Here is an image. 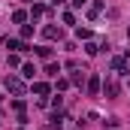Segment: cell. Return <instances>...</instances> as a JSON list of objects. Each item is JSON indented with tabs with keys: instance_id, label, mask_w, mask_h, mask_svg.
<instances>
[{
	"instance_id": "8fae6325",
	"label": "cell",
	"mask_w": 130,
	"mask_h": 130,
	"mask_svg": "<svg viewBox=\"0 0 130 130\" xmlns=\"http://www.w3.org/2000/svg\"><path fill=\"white\" fill-rule=\"evenodd\" d=\"M36 55H39L42 61H52V48H48V45H39V48H36Z\"/></svg>"
},
{
	"instance_id": "7a4b0ae2",
	"label": "cell",
	"mask_w": 130,
	"mask_h": 130,
	"mask_svg": "<svg viewBox=\"0 0 130 130\" xmlns=\"http://www.w3.org/2000/svg\"><path fill=\"white\" fill-rule=\"evenodd\" d=\"M103 94H106L109 100H115L118 94H121V88H118V82H115V79H103Z\"/></svg>"
},
{
	"instance_id": "9c48e42d",
	"label": "cell",
	"mask_w": 130,
	"mask_h": 130,
	"mask_svg": "<svg viewBox=\"0 0 130 130\" xmlns=\"http://www.w3.org/2000/svg\"><path fill=\"white\" fill-rule=\"evenodd\" d=\"M12 21H15V24H24V21H27V12H24V9H15V12H12Z\"/></svg>"
},
{
	"instance_id": "5bb4252c",
	"label": "cell",
	"mask_w": 130,
	"mask_h": 130,
	"mask_svg": "<svg viewBox=\"0 0 130 130\" xmlns=\"http://www.w3.org/2000/svg\"><path fill=\"white\" fill-rule=\"evenodd\" d=\"M70 82H73V85H79V88H82V82H85V73H73V79H70Z\"/></svg>"
},
{
	"instance_id": "4fadbf2b",
	"label": "cell",
	"mask_w": 130,
	"mask_h": 130,
	"mask_svg": "<svg viewBox=\"0 0 130 130\" xmlns=\"http://www.w3.org/2000/svg\"><path fill=\"white\" fill-rule=\"evenodd\" d=\"M33 36V27L30 24H21V39H30Z\"/></svg>"
},
{
	"instance_id": "7c38bea8",
	"label": "cell",
	"mask_w": 130,
	"mask_h": 130,
	"mask_svg": "<svg viewBox=\"0 0 130 130\" xmlns=\"http://www.w3.org/2000/svg\"><path fill=\"white\" fill-rule=\"evenodd\" d=\"M58 73H61V64H52V61H48V67H45V76H52V79H55Z\"/></svg>"
},
{
	"instance_id": "8992f818",
	"label": "cell",
	"mask_w": 130,
	"mask_h": 130,
	"mask_svg": "<svg viewBox=\"0 0 130 130\" xmlns=\"http://www.w3.org/2000/svg\"><path fill=\"white\" fill-rule=\"evenodd\" d=\"M42 36H45V39H61V27L48 24V27H42Z\"/></svg>"
},
{
	"instance_id": "44dd1931",
	"label": "cell",
	"mask_w": 130,
	"mask_h": 130,
	"mask_svg": "<svg viewBox=\"0 0 130 130\" xmlns=\"http://www.w3.org/2000/svg\"><path fill=\"white\" fill-rule=\"evenodd\" d=\"M52 121H55V124H48L45 130H61V118H52Z\"/></svg>"
},
{
	"instance_id": "d6986e66",
	"label": "cell",
	"mask_w": 130,
	"mask_h": 130,
	"mask_svg": "<svg viewBox=\"0 0 130 130\" xmlns=\"http://www.w3.org/2000/svg\"><path fill=\"white\" fill-rule=\"evenodd\" d=\"M55 88H58V91H67V88H70V82H67V79H58V85H55Z\"/></svg>"
},
{
	"instance_id": "ffe728a7",
	"label": "cell",
	"mask_w": 130,
	"mask_h": 130,
	"mask_svg": "<svg viewBox=\"0 0 130 130\" xmlns=\"http://www.w3.org/2000/svg\"><path fill=\"white\" fill-rule=\"evenodd\" d=\"M88 6V0H73V9H85Z\"/></svg>"
},
{
	"instance_id": "603a6c76",
	"label": "cell",
	"mask_w": 130,
	"mask_h": 130,
	"mask_svg": "<svg viewBox=\"0 0 130 130\" xmlns=\"http://www.w3.org/2000/svg\"><path fill=\"white\" fill-rule=\"evenodd\" d=\"M0 100H3V94H0Z\"/></svg>"
},
{
	"instance_id": "9a60e30c",
	"label": "cell",
	"mask_w": 130,
	"mask_h": 130,
	"mask_svg": "<svg viewBox=\"0 0 130 130\" xmlns=\"http://www.w3.org/2000/svg\"><path fill=\"white\" fill-rule=\"evenodd\" d=\"M85 52H88V55H97V52H100V45H97V42H91V39H88V45H85Z\"/></svg>"
},
{
	"instance_id": "2e32d148",
	"label": "cell",
	"mask_w": 130,
	"mask_h": 130,
	"mask_svg": "<svg viewBox=\"0 0 130 130\" xmlns=\"http://www.w3.org/2000/svg\"><path fill=\"white\" fill-rule=\"evenodd\" d=\"M61 18H64V24H76V15H73L70 9H67V12H64V15H61Z\"/></svg>"
},
{
	"instance_id": "277c9868",
	"label": "cell",
	"mask_w": 130,
	"mask_h": 130,
	"mask_svg": "<svg viewBox=\"0 0 130 130\" xmlns=\"http://www.w3.org/2000/svg\"><path fill=\"white\" fill-rule=\"evenodd\" d=\"M100 88H103V82H100V76H91L88 79V97H97Z\"/></svg>"
},
{
	"instance_id": "ba28073f",
	"label": "cell",
	"mask_w": 130,
	"mask_h": 130,
	"mask_svg": "<svg viewBox=\"0 0 130 130\" xmlns=\"http://www.w3.org/2000/svg\"><path fill=\"white\" fill-rule=\"evenodd\" d=\"M21 76L33 82V76H36V67H33V64H24V67H21Z\"/></svg>"
},
{
	"instance_id": "30bf717a",
	"label": "cell",
	"mask_w": 130,
	"mask_h": 130,
	"mask_svg": "<svg viewBox=\"0 0 130 130\" xmlns=\"http://www.w3.org/2000/svg\"><path fill=\"white\" fill-rule=\"evenodd\" d=\"M112 70H115V73H127V64H124V58H115V61H112Z\"/></svg>"
},
{
	"instance_id": "6da1fadb",
	"label": "cell",
	"mask_w": 130,
	"mask_h": 130,
	"mask_svg": "<svg viewBox=\"0 0 130 130\" xmlns=\"http://www.w3.org/2000/svg\"><path fill=\"white\" fill-rule=\"evenodd\" d=\"M3 85H6V91H9L12 97H24V91H27V88H24V82H21L18 76H6V82H3Z\"/></svg>"
},
{
	"instance_id": "ac0fdd59",
	"label": "cell",
	"mask_w": 130,
	"mask_h": 130,
	"mask_svg": "<svg viewBox=\"0 0 130 130\" xmlns=\"http://www.w3.org/2000/svg\"><path fill=\"white\" fill-rule=\"evenodd\" d=\"M42 12H45V6H39V3H36V6H33V9H30V15H33V18H39Z\"/></svg>"
},
{
	"instance_id": "52a82bcc",
	"label": "cell",
	"mask_w": 130,
	"mask_h": 130,
	"mask_svg": "<svg viewBox=\"0 0 130 130\" xmlns=\"http://www.w3.org/2000/svg\"><path fill=\"white\" fill-rule=\"evenodd\" d=\"M100 12H103V0H94V3L88 6V15H91V18H97Z\"/></svg>"
},
{
	"instance_id": "7402d4cb",
	"label": "cell",
	"mask_w": 130,
	"mask_h": 130,
	"mask_svg": "<svg viewBox=\"0 0 130 130\" xmlns=\"http://www.w3.org/2000/svg\"><path fill=\"white\" fill-rule=\"evenodd\" d=\"M127 36H130V27H127Z\"/></svg>"
},
{
	"instance_id": "e0dca14e",
	"label": "cell",
	"mask_w": 130,
	"mask_h": 130,
	"mask_svg": "<svg viewBox=\"0 0 130 130\" xmlns=\"http://www.w3.org/2000/svg\"><path fill=\"white\" fill-rule=\"evenodd\" d=\"M76 36H79V39H91V30H88V27H79Z\"/></svg>"
},
{
	"instance_id": "5b68a950",
	"label": "cell",
	"mask_w": 130,
	"mask_h": 130,
	"mask_svg": "<svg viewBox=\"0 0 130 130\" xmlns=\"http://www.w3.org/2000/svg\"><path fill=\"white\" fill-rule=\"evenodd\" d=\"M30 88H33V94H36V97H48V91H52V85H48V82H33Z\"/></svg>"
},
{
	"instance_id": "3957f363",
	"label": "cell",
	"mask_w": 130,
	"mask_h": 130,
	"mask_svg": "<svg viewBox=\"0 0 130 130\" xmlns=\"http://www.w3.org/2000/svg\"><path fill=\"white\" fill-rule=\"evenodd\" d=\"M6 45H9L12 52H30V45H27V39H9V36H6Z\"/></svg>"
}]
</instances>
